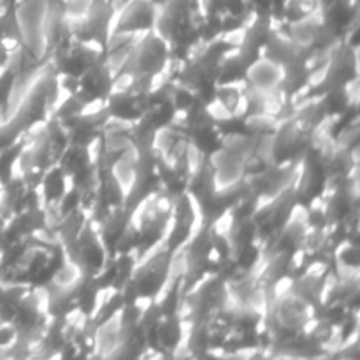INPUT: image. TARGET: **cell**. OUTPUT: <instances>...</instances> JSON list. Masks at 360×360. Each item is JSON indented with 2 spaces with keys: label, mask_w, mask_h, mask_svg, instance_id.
Masks as SVG:
<instances>
[{
  "label": "cell",
  "mask_w": 360,
  "mask_h": 360,
  "mask_svg": "<svg viewBox=\"0 0 360 360\" xmlns=\"http://www.w3.org/2000/svg\"><path fill=\"white\" fill-rule=\"evenodd\" d=\"M151 4H153L155 7H157V9H162V7H165L167 6L169 2H171V0H150Z\"/></svg>",
  "instance_id": "obj_1"
}]
</instances>
